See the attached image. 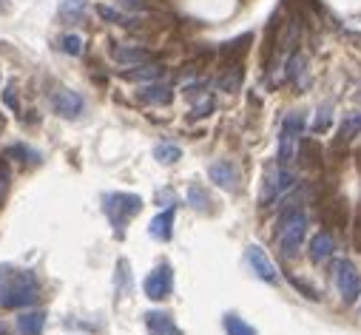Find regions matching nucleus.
Returning <instances> with one entry per match:
<instances>
[{"label":"nucleus","mask_w":361,"mask_h":335,"mask_svg":"<svg viewBox=\"0 0 361 335\" xmlns=\"http://www.w3.org/2000/svg\"><path fill=\"white\" fill-rule=\"evenodd\" d=\"M145 327L151 335H179V327L176 321L162 312V310H154V312H145Z\"/></svg>","instance_id":"14"},{"label":"nucleus","mask_w":361,"mask_h":335,"mask_svg":"<svg viewBox=\"0 0 361 335\" xmlns=\"http://www.w3.org/2000/svg\"><path fill=\"white\" fill-rule=\"evenodd\" d=\"M111 57L120 65H126V68H134V65H142V63L151 60V54L145 49H137V46H114L111 49Z\"/></svg>","instance_id":"15"},{"label":"nucleus","mask_w":361,"mask_h":335,"mask_svg":"<svg viewBox=\"0 0 361 335\" xmlns=\"http://www.w3.org/2000/svg\"><path fill=\"white\" fill-rule=\"evenodd\" d=\"M0 335H6V327H4V321H0Z\"/></svg>","instance_id":"30"},{"label":"nucleus","mask_w":361,"mask_h":335,"mask_svg":"<svg viewBox=\"0 0 361 335\" xmlns=\"http://www.w3.org/2000/svg\"><path fill=\"white\" fill-rule=\"evenodd\" d=\"M82 6H85L82 0H63V6H60V9H63V15H71V18H77V15L82 12Z\"/></svg>","instance_id":"26"},{"label":"nucleus","mask_w":361,"mask_h":335,"mask_svg":"<svg viewBox=\"0 0 361 335\" xmlns=\"http://www.w3.org/2000/svg\"><path fill=\"white\" fill-rule=\"evenodd\" d=\"M310 262H316V265H322V262H327L333 253H336V239L327 233V230H322V233H316L313 239H310Z\"/></svg>","instance_id":"12"},{"label":"nucleus","mask_w":361,"mask_h":335,"mask_svg":"<svg viewBox=\"0 0 361 335\" xmlns=\"http://www.w3.org/2000/svg\"><path fill=\"white\" fill-rule=\"evenodd\" d=\"M103 210H106L111 227L117 230V236H123L126 225L142 210V199H140L137 194H123V191L106 194V196H103Z\"/></svg>","instance_id":"2"},{"label":"nucleus","mask_w":361,"mask_h":335,"mask_svg":"<svg viewBox=\"0 0 361 335\" xmlns=\"http://www.w3.org/2000/svg\"><path fill=\"white\" fill-rule=\"evenodd\" d=\"M330 120H333L330 108H327V106H322V108H319V117H316V122H313V131H316V134H324V131L330 128Z\"/></svg>","instance_id":"24"},{"label":"nucleus","mask_w":361,"mask_h":335,"mask_svg":"<svg viewBox=\"0 0 361 335\" xmlns=\"http://www.w3.org/2000/svg\"><path fill=\"white\" fill-rule=\"evenodd\" d=\"M137 97L145 106H168L173 100V91L165 86V82H148V86H142L137 91Z\"/></svg>","instance_id":"13"},{"label":"nucleus","mask_w":361,"mask_h":335,"mask_svg":"<svg viewBox=\"0 0 361 335\" xmlns=\"http://www.w3.org/2000/svg\"><path fill=\"white\" fill-rule=\"evenodd\" d=\"M245 259H247V265L253 267V273H256L262 282H267V284H276V282H279V270H276V265L270 262V256L264 253L259 244H247Z\"/></svg>","instance_id":"8"},{"label":"nucleus","mask_w":361,"mask_h":335,"mask_svg":"<svg viewBox=\"0 0 361 335\" xmlns=\"http://www.w3.org/2000/svg\"><path fill=\"white\" fill-rule=\"evenodd\" d=\"M12 91H15V89H6V106H9V108H18V97H15Z\"/></svg>","instance_id":"28"},{"label":"nucleus","mask_w":361,"mask_h":335,"mask_svg":"<svg viewBox=\"0 0 361 335\" xmlns=\"http://www.w3.org/2000/svg\"><path fill=\"white\" fill-rule=\"evenodd\" d=\"M60 49H63L66 54L77 57V54H82V37H77V34H66V37H60Z\"/></svg>","instance_id":"23"},{"label":"nucleus","mask_w":361,"mask_h":335,"mask_svg":"<svg viewBox=\"0 0 361 335\" xmlns=\"http://www.w3.org/2000/svg\"><path fill=\"white\" fill-rule=\"evenodd\" d=\"M173 219H176V205H173V208H165L162 213H157V216L151 219V225H148L151 239L168 241V239L173 236Z\"/></svg>","instance_id":"11"},{"label":"nucleus","mask_w":361,"mask_h":335,"mask_svg":"<svg viewBox=\"0 0 361 335\" xmlns=\"http://www.w3.org/2000/svg\"><path fill=\"white\" fill-rule=\"evenodd\" d=\"M142 290H145V296H148L151 301H162V298H168L171 290H173V270H171V265H165V262L157 265V267L145 276Z\"/></svg>","instance_id":"7"},{"label":"nucleus","mask_w":361,"mask_h":335,"mask_svg":"<svg viewBox=\"0 0 361 335\" xmlns=\"http://www.w3.org/2000/svg\"><path fill=\"white\" fill-rule=\"evenodd\" d=\"M296 185V174L288 171L285 165L274 168V171H267L264 179H262V205H270L276 196H282L285 191H290Z\"/></svg>","instance_id":"6"},{"label":"nucleus","mask_w":361,"mask_h":335,"mask_svg":"<svg viewBox=\"0 0 361 335\" xmlns=\"http://www.w3.org/2000/svg\"><path fill=\"white\" fill-rule=\"evenodd\" d=\"M305 134V117L299 111L288 114L285 122H282V131H279V165H290L296 159V151H299V139Z\"/></svg>","instance_id":"4"},{"label":"nucleus","mask_w":361,"mask_h":335,"mask_svg":"<svg viewBox=\"0 0 361 335\" xmlns=\"http://www.w3.org/2000/svg\"><path fill=\"white\" fill-rule=\"evenodd\" d=\"M154 156H157L162 165H171V162H176L179 156H183V151H179L173 142H159V145L154 148Z\"/></svg>","instance_id":"20"},{"label":"nucleus","mask_w":361,"mask_h":335,"mask_svg":"<svg viewBox=\"0 0 361 335\" xmlns=\"http://www.w3.org/2000/svg\"><path fill=\"white\" fill-rule=\"evenodd\" d=\"M51 108H54L60 117L74 120V117H80V114H82L85 100H82L77 91H71V89H57V91L51 94Z\"/></svg>","instance_id":"10"},{"label":"nucleus","mask_w":361,"mask_h":335,"mask_svg":"<svg viewBox=\"0 0 361 335\" xmlns=\"http://www.w3.org/2000/svg\"><path fill=\"white\" fill-rule=\"evenodd\" d=\"M9 182H12V174H9V168L0 162V205H4L6 194H9Z\"/></svg>","instance_id":"25"},{"label":"nucleus","mask_w":361,"mask_h":335,"mask_svg":"<svg viewBox=\"0 0 361 335\" xmlns=\"http://www.w3.org/2000/svg\"><path fill=\"white\" fill-rule=\"evenodd\" d=\"M117 4H120L123 9H134V12L142 9V0H117Z\"/></svg>","instance_id":"27"},{"label":"nucleus","mask_w":361,"mask_h":335,"mask_svg":"<svg viewBox=\"0 0 361 335\" xmlns=\"http://www.w3.org/2000/svg\"><path fill=\"white\" fill-rule=\"evenodd\" d=\"M208 177H211L214 185H219V188L228 191V194H233V191L239 188V168H236V162H231V159L214 162V165L208 168Z\"/></svg>","instance_id":"9"},{"label":"nucleus","mask_w":361,"mask_h":335,"mask_svg":"<svg viewBox=\"0 0 361 335\" xmlns=\"http://www.w3.org/2000/svg\"><path fill=\"white\" fill-rule=\"evenodd\" d=\"M43 327H46L43 310H29L18 315V335H43Z\"/></svg>","instance_id":"16"},{"label":"nucleus","mask_w":361,"mask_h":335,"mask_svg":"<svg viewBox=\"0 0 361 335\" xmlns=\"http://www.w3.org/2000/svg\"><path fill=\"white\" fill-rule=\"evenodd\" d=\"M97 12H100V18H103V20H109V23H117V26H131V23H134L131 18H126L123 12H117V9H111V6H100Z\"/></svg>","instance_id":"22"},{"label":"nucleus","mask_w":361,"mask_h":335,"mask_svg":"<svg viewBox=\"0 0 361 335\" xmlns=\"http://www.w3.org/2000/svg\"><path fill=\"white\" fill-rule=\"evenodd\" d=\"M40 298V282L32 270L6 273L0 279V307L4 310H20Z\"/></svg>","instance_id":"1"},{"label":"nucleus","mask_w":361,"mask_h":335,"mask_svg":"<svg viewBox=\"0 0 361 335\" xmlns=\"http://www.w3.org/2000/svg\"><path fill=\"white\" fill-rule=\"evenodd\" d=\"M9 270H12V267H9V265H0V279H4V276H6V273H9Z\"/></svg>","instance_id":"29"},{"label":"nucleus","mask_w":361,"mask_h":335,"mask_svg":"<svg viewBox=\"0 0 361 335\" xmlns=\"http://www.w3.org/2000/svg\"><path fill=\"white\" fill-rule=\"evenodd\" d=\"M225 332L228 335H256V329L247 321H242L239 315H233V312L225 315Z\"/></svg>","instance_id":"19"},{"label":"nucleus","mask_w":361,"mask_h":335,"mask_svg":"<svg viewBox=\"0 0 361 335\" xmlns=\"http://www.w3.org/2000/svg\"><path fill=\"white\" fill-rule=\"evenodd\" d=\"M307 60L302 57V54H293L290 60H288V80L293 82L296 89H305L307 86Z\"/></svg>","instance_id":"18"},{"label":"nucleus","mask_w":361,"mask_h":335,"mask_svg":"<svg viewBox=\"0 0 361 335\" xmlns=\"http://www.w3.org/2000/svg\"><path fill=\"white\" fill-rule=\"evenodd\" d=\"M307 225L310 222H307V216L302 210H296V213L282 219V225H279V250H282L285 259H293L302 250L305 236H307Z\"/></svg>","instance_id":"3"},{"label":"nucleus","mask_w":361,"mask_h":335,"mask_svg":"<svg viewBox=\"0 0 361 335\" xmlns=\"http://www.w3.org/2000/svg\"><path fill=\"white\" fill-rule=\"evenodd\" d=\"M162 74H165V68L157 65V63H154V65L142 63V65H134L131 71H123V77H126V80H134V82H140V80H142V82H159Z\"/></svg>","instance_id":"17"},{"label":"nucleus","mask_w":361,"mask_h":335,"mask_svg":"<svg viewBox=\"0 0 361 335\" xmlns=\"http://www.w3.org/2000/svg\"><path fill=\"white\" fill-rule=\"evenodd\" d=\"M333 279H336V290H338V296H341L347 304L355 301V298L361 296V273H358L355 262H350V259H338V262L333 265Z\"/></svg>","instance_id":"5"},{"label":"nucleus","mask_w":361,"mask_h":335,"mask_svg":"<svg viewBox=\"0 0 361 335\" xmlns=\"http://www.w3.org/2000/svg\"><path fill=\"white\" fill-rule=\"evenodd\" d=\"M355 134H361V114H350L338 131V139H353Z\"/></svg>","instance_id":"21"}]
</instances>
